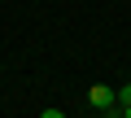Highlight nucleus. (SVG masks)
Instances as JSON below:
<instances>
[{"label":"nucleus","instance_id":"obj_4","mask_svg":"<svg viewBox=\"0 0 131 118\" xmlns=\"http://www.w3.org/2000/svg\"><path fill=\"white\" fill-rule=\"evenodd\" d=\"M122 118H131V105H127V109H122Z\"/></svg>","mask_w":131,"mask_h":118},{"label":"nucleus","instance_id":"obj_3","mask_svg":"<svg viewBox=\"0 0 131 118\" xmlns=\"http://www.w3.org/2000/svg\"><path fill=\"white\" fill-rule=\"evenodd\" d=\"M39 118H66V114H61V109H44Z\"/></svg>","mask_w":131,"mask_h":118},{"label":"nucleus","instance_id":"obj_2","mask_svg":"<svg viewBox=\"0 0 131 118\" xmlns=\"http://www.w3.org/2000/svg\"><path fill=\"white\" fill-rule=\"evenodd\" d=\"M118 105H122V109L131 105V83H122V88H118Z\"/></svg>","mask_w":131,"mask_h":118},{"label":"nucleus","instance_id":"obj_1","mask_svg":"<svg viewBox=\"0 0 131 118\" xmlns=\"http://www.w3.org/2000/svg\"><path fill=\"white\" fill-rule=\"evenodd\" d=\"M88 105H92V109H101V114L118 109V88H105V83H92V88H88Z\"/></svg>","mask_w":131,"mask_h":118}]
</instances>
